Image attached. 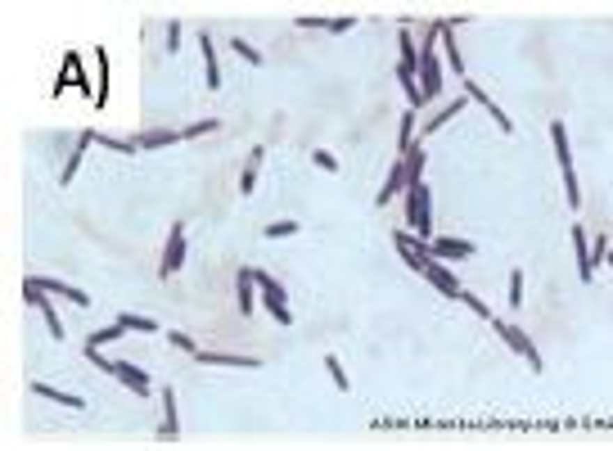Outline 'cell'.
<instances>
[{
    "label": "cell",
    "instance_id": "obj_1",
    "mask_svg": "<svg viewBox=\"0 0 613 451\" xmlns=\"http://www.w3.org/2000/svg\"><path fill=\"white\" fill-rule=\"evenodd\" d=\"M86 361H95V370H104V375L122 379L131 392H140V397H149V392H153V379H149V370H136L131 361H113V357H104L100 348H86Z\"/></svg>",
    "mask_w": 613,
    "mask_h": 451
},
{
    "label": "cell",
    "instance_id": "obj_2",
    "mask_svg": "<svg viewBox=\"0 0 613 451\" xmlns=\"http://www.w3.org/2000/svg\"><path fill=\"white\" fill-rule=\"evenodd\" d=\"M550 140H554V158H559V171H564V194H568V208L582 204V190H577V171H573V149H568V131L564 122H550Z\"/></svg>",
    "mask_w": 613,
    "mask_h": 451
},
{
    "label": "cell",
    "instance_id": "obj_3",
    "mask_svg": "<svg viewBox=\"0 0 613 451\" xmlns=\"http://www.w3.org/2000/svg\"><path fill=\"white\" fill-rule=\"evenodd\" d=\"M392 244H397L401 262L415 266V271H428L433 262V239H419V235H406V230H392Z\"/></svg>",
    "mask_w": 613,
    "mask_h": 451
},
{
    "label": "cell",
    "instance_id": "obj_4",
    "mask_svg": "<svg viewBox=\"0 0 613 451\" xmlns=\"http://www.w3.org/2000/svg\"><path fill=\"white\" fill-rule=\"evenodd\" d=\"M253 280H257V289L266 293V298H262V303H266V312H271L280 325H293V312H289V303H284V289H280V284H275L266 271H257V266H253Z\"/></svg>",
    "mask_w": 613,
    "mask_h": 451
},
{
    "label": "cell",
    "instance_id": "obj_5",
    "mask_svg": "<svg viewBox=\"0 0 613 451\" xmlns=\"http://www.w3.org/2000/svg\"><path fill=\"white\" fill-rule=\"evenodd\" d=\"M406 222L415 226L419 239H428V185L424 181H415V185L406 190Z\"/></svg>",
    "mask_w": 613,
    "mask_h": 451
},
{
    "label": "cell",
    "instance_id": "obj_6",
    "mask_svg": "<svg viewBox=\"0 0 613 451\" xmlns=\"http://www.w3.org/2000/svg\"><path fill=\"white\" fill-rule=\"evenodd\" d=\"M437 91H442V63H437L433 45H424V54H419V100H437Z\"/></svg>",
    "mask_w": 613,
    "mask_h": 451
},
{
    "label": "cell",
    "instance_id": "obj_7",
    "mask_svg": "<svg viewBox=\"0 0 613 451\" xmlns=\"http://www.w3.org/2000/svg\"><path fill=\"white\" fill-rule=\"evenodd\" d=\"M492 330L501 334V339L510 343L514 352H523V357H528V366H532V370H545V366H541V352H536L532 343H528V334H523L519 325H510V321H496V316H492Z\"/></svg>",
    "mask_w": 613,
    "mask_h": 451
},
{
    "label": "cell",
    "instance_id": "obj_8",
    "mask_svg": "<svg viewBox=\"0 0 613 451\" xmlns=\"http://www.w3.org/2000/svg\"><path fill=\"white\" fill-rule=\"evenodd\" d=\"M180 262H185V226H171V235H167V248H162V280H171V275L180 271Z\"/></svg>",
    "mask_w": 613,
    "mask_h": 451
},
{
    "label": "cell",
    "instance_id": "obj_9",
    "mask_svg": "<svg viewBox=\"0 0 613 451\" xmlns=\"http://www.w3.org/2000/svg\"><path fill=\"white\" fill-rule=\"evenodd\" d=\"M203 366H239V370H257L262 361L257 357H239V352H194Z\"/></svg>",
    "mask_w": 613,
    "mask_h": 451
},
{
    "label": "cell",
    "instance_id": "obj_10",
    "mask_svg": "<svg viewBox=\"0 0 613 451\" xmlns=\"http://www.w3.org/2000/svg\"><path fill=\"white\" fill-rule=\"evenodd\" d=\"M424 275H428V280H433L437 289L447 293V298H465V289H460V284H456V275H451V271H447V266H442V257H433Z\"/></svg>",
    "mask_w": 613,
    "mask_h": 451
},
{
    "label": "cell",
    "instance_id": "obj_11",
    "mask_svg": "<svg viewBox=\"0 0 613 451\" xmlns=\"http://www.w3.org/2000/svg\"><path fill=\"white\" fill-rule=\"evenodd\" d=\"M573 248H577V275H582V284L596 275V262H591V239H587V230L582 226H573Z\"/></svg>",
    "mask_w": 613,
    "mask_h": 451
},
{
    "label": "cell",
    "instance_id": "obj_12",
    "mask_svg": "<svg viewBox=\"0 0 613 451\" xmlns=\"http://www.w3.org/2000/svg\"><path fill=\"white\" fill-rule=\"evenodd\" d=\"M162 438H176L180 434V420H176V392L162 388V425H158Z\"/></svg>",
    "mask_w": 613,
    "mask_h": 451
},
{
    "label": "cell",
    "instance_id": "obj_13",
    "mask_svg": "<svg viewBox=\"0 0 613 451\" xmlns=\"http://www.w3.org/2000/svg\"><path fill=\"white\" fill-rule=\"evenodd\" d=\"M465 95H469V100H478V104H483V109H487V113H492V118H496V127H501V131H510V118H505V109H501V104H492V100H487V95L478 91L474 82H465Z\"/></svg>",
    "mask_w": 613,
    "mask_h": 451
},
{
    "label": "cell",
    "instance_id": "obj_14",
    "mask_svg": "<svg viewBox=\"0 0 613 451\" xmlns=\"http://www.w3.org/2000/svg\"><path fill=\"white\" fill-rule=\"evenodd\" d=\"M469 253H474V244H465V239H433V257L456 262V257H469Z\"/></svg>",
    "mask_w": 613,
    "mask_h": 451
},
{
    "label": "cell",
    "instance_id": "obj_15",
    "mask_svg": "<svg viewBox=\"0 0 613 451\" xmlns=\"http://www.w3.org/2000/svg\"><path fill=\"white\" fill-rule=\"evenodd\" d=\"M176 140H185V136L180 131H145V136H136V149H167Z\"/></svg>",
    "mask_w": 613,
    "mask_h": 451
},
{
    "label": "cell",
    "instance_id": "obj_16",
    "mask_svg": "<svg viewBox=\"0 0 613 451\" xmlns=\"http://www.w3.org/2000/svg\"><path fill=\"white\" fill-rule=\"evenodd\" d=\"M253 266H244L239 271V316H253Z\"/></svg>",
    "mask_w": 613,
    "mask_h": 451
},
{
    "label": "cell",
    "instance_id": "obj_17",
    "mask_svg": "<svg viewBox=\"0 0 613 451\" xmlns=\"http://www.w3.org/2000/svg\"><path fill=\"white\" fill-rule=\"evenodd\" d=\"M41 289H45V293H59V298H72L77 307H91V298H86V293L77 289V284H63V280H41Z\"/></svg>",
    "mask_w": 613,
    "mask_h": 451
},
{
    "label": "cell",
    "instance_id": "obj_18",
    "mask_svg": "<svg viewBox=\"0 0 613 451\" xmlns=\"http://www.w3.org/2000/svg\"><path fill=\"white\" fill-rule=\"evenodd\" d=\"M199 45H203V68H208V86H212V91H222V72H217V50H212V41H208V36H199Z\"/></svg>",
    "mask_w": 613,
    "mask_h": 451
},
{
    "label": "cell",
    "instance_id": "obj_19",
    "mask_svg": "<svg viewBox=\"0 0 613 451\" xmlns=\"http://www.w3.org/2000/svg\"><path fill=\"white\" fill-rule=\"evenodd\" d=\"M437 36H442V45H447V59H451V68H456V72H465V59H460V45L451 41V23H447V18L437 23Z\"/></svg>",
    "mask_w": 613,
    "mask_h": 451
},
{
    "label": "cell",
    "instance_id": "obj_20",
    "mask_svg": "<svg viewBox=\"0 0 613 451\" xmlns=\"http://www.w3.org/2000/svg\"><path fill=\"white\" fill-rule=\"evenodd\" d=\"M302 27H325V32H352L357 18H298Z\"/></svg>",
    "mask_w": 613,
    "mask_h": 451
},
{
    "label": "cell",
    "instance_id": "obj_21",
    "mask_svg": "<svg viewBox=\"0 0 613 451\" xmlns=\"http://www.w3.org/2000/svg\"><path fill=\"white\" fill-rule=\"evenodd\" d=\"M122 330H127V325L122 321H113V325H104V330H95L91 339H86V348H104V343H113V339H122Z\"/></svg>",
    "mask_w": 613,
    "mask_h": 451
},
{
    "label": "cell",
    "instance_id": "obj_22",
    "mask_svg": "<svg viewBox=\"0 0 613 451\" xmlns=\"http://www.w3.org/2000/svg\"><path fill=\"white\" fill-rule=\"evenodd\" d=\"M32 388H36V392H41V397H50V402H59V406H77V411H82V397H72V392H59V388H50V383H41V379H36V383H32Z\"/></svg>",
    "mask_w": 613,
    "mask_h": 451
},
{
    "label": "cell",
    "instance_id": "obj_23",
    "mask_svg": "<svg viewBox=\"0 0 613 451\" xmlns=\"http://www.w3.org/2000/svg\"><path fill=\"white\" fill-rule=\"evenodd\" d=\"M257 167H262V149H253V153H248V162H244V176H239V190H244V194L253 190V181H257Z\"/></svg>",
    "mask_w": 613,
    "mask_h": 451
},
{
    "label": "cell",
    "instance_id": "obj_24",
    "mask_svg": "<svg viewBox=\"0 0 613 451\" xmlns=\"http://www.w3.org/2000/svg\"><path fill=\"white\" fill-rule=\"evenodd\" d=\"M127 330H140V334H158V321L153 316H136V312H127V316H118Z\"/></svg>",
    "mask_w": 613,
    "mask_h": 451
},
{
    "label": "cell",
    "instance_id": "obj_25",
    "mask_svg": "<svg viewBox=\"0 0 613 451\" xmlns=\"http://www.w3.org/2000/svg\"><path fill=\"white\" fill-rule=\"evenodd\" d=\"M415 118H419L415 109H406V113H401V131H397V153H406V149H410V131H415Z\"/></svg>",
    "mask_w": 613,
    "mask_h": 451
},
{
    "label": "cell",
    "instance_id": "obj_26",
    "mask_svg": "<svg viewBox=\"0 0 613 451\" xmlns=\"http://www.w3.org/2000/svg\"><path fill=\"white\" fill-rule=\"evenodd\" d=\"M465 100H469V95H465ZM465 100H451V104H447V109H442V113H437V118H428V122H424V131H437V127H442V122H451V118H456V113H460V109H465Z\"/></svg>",
    "mask_w": 613,
    "mask_h": 451
},
{
    "label": "cell",
    "instance_id": "obj_27",
    "mask_svg": "<svg viewBox=\"0 0 613 451\" xmlns=\"http://www.w3.org/2000/svg\"><path fill=\"white\" fill-rule=\"evenodd\" d=\"M325 370H329V379H334V388H339V392H348V388H352L348 375H343V366H339V357H325Z\"/></svg>",
    "mask_w": 613,
    "mask_h": 451
},
{
    "label": "cell",
    "instance_id": "obj_28",
    "mask_svg": "<svg viewBox=\"0 0 613 451\" xmlns=\"http://www.w3.org/2000/svg\"><path fill=\"white\" fill-rule=\"evenodd\" d=\"M262 235H266V239H289V235H298V222H271Z\"/></svg>",
    "mask_w": 613,
    "mask_h": 451
},
{
    "label": "cell",
    "instance_id": "obj_29",
    "mask_svg": "<svg viewBox=\"0 0 613 451\" xmlns=\"http://www.w3.org/2000/svg\"><path fill=\"white\" fill-rule=\"evenodd\" d=\"M217 127H222V118H203V122H194V127H185V131H180V136H208V131H217Z\"/></svg>",
    "mask_w": 613,
    "mask_h": 451
},
{
    "label": "cell",
    "instance_id": "obj_30",
    "mask_svg": "<svg viewBox=\"0 0 613 451\" xmlns=\"http://www.w3.org/2000/svg\"><path fill=\"white\" fill-rule=\"evenodd\" d=\"M523 303V271H510V307Z\"/></svg>",
    "mask_w": 613,
    "mask_h": 451
},
{
    "label": "cell",
    "instance_id": "obj_31",
    "mask_svg": "<svg viewBox=\"0 0 613 451\" xmlns=\"http://www.w3.org/2000/svg\"><path fill=\"white\" fill-rule=\"evenodd\" d=\"M311 158H316V167H325V171H339V158H334L329 149H316Z\"/></svg>",
    "mask_w": 613,
    "mask_h": 451
},
{
    "label": "cell",
    "instance_id": "obj_32",
    "mask_svg": "<svg viewBox=\"0 0 613 451\" xmlns=\"http://www.w3.org/2000/svg\"><path fill=\"white\" fill-rule=\"evenodd\" d=\"M230 45H235V54H244L248 63H262V54H257L253 45H248V41H230Z\"/></svg>",
    "mask_w": 613,
    "mask_h": 451
},
{
    "label": "cell",
    "instance_id": "obj_33",
    "mask_svg": "<svg viewBox=\"0 0 613 451\" xmlns=\"http://www.w3.org/2000/svg\"><path fill=\"white\" fill-rule=\"evenodd\" d=\"M167 50H171V54L180 50V23H167Z\"/></svg>",
    "mask_w": 613,
    "mask_h": 451
},
{
    "label": "cell",
    "instance_id": "obj_34",
    "mask_svg": "<svg viewBox=\"0 0 613 451\" xmlns=\"http://www.w3.org/2000/svg\"><path fill=\"white\" fill-rule=\"evenodd\" d=\"M171 343H176V348H185V352H199V348H194V339H189V334H171Z\"/></svg>",
    "mask_w": 613,
    "mask_h": 451
},
{
    "label": "cell",
    "instance_id": "obj_35",
    "mask_svg": "<svg viewBox=\"0 0 613 451\" xmlns=\"http://www.w3.org/2000/svg\"><path fill=\"white\" fill-rule=\"evenodd\" d=\"M605 262H609V266H613V253H609V257H605Z\"/></svg>",
    "mask_w": 613,
    "mask_h": 451
}]
</instances>
